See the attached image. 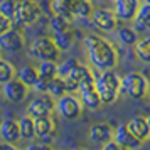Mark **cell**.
I'll return each instance as SVG.
<instances>
[{
    "label": "cell",
    "mask_w": 150,
    "mask_h": 150,
    "mask_svg": "<svg viewBox=\"0 0 150 150\" xmlns=\"http://www.w3.org/2000/svg\"><path fill=\"white\" fill-rule=\"evenodd\" d=\"M113 140L120 145V149H138V147H142V142L130 133L127 125H118L116 127Z\"/></svg>",
    "instance_id": "obj_14"
},
{
    "label": "cell",
    "mask_w": 150,
    "mask_h": 150,
    "mask_svg": "<svg viewBox=\"0 0 150 150\" xmlns=\"http://www.w3.org/2000/svg\"><path fill=\"white\" fill-rule=\"evenodd\" d=\"M143 4H147V5H150V0H142Z\"/></svg>",
    "instance_id": "obj_39"
},
{
    "label": "cell",
    "mask_w": 150,
    "mask_h": 150,
    "mask_svg": "<svg viewBox=\"0 0 150 150\" xmlns=\"http://www.w3.org/2000/svg\"><path fill=\"white\" fill-rule=\"evenodd\" d=\"M125 125H127V128L130 130V133L135 137V138H138L142 143L150 138V128H149V125H147V120H145L143 116H140V115L133 116V118H130L128 123H125Z\"/></svg>",
    "instance_id": "obj_13"
},
{
    "label": "cell",
    "mask_w": 150,
    "mask_h": 150,
    "mask_svg": "<svg viewBox=\"0 0 150 150\" xmlns=\"http://www.w3.org/2000/svg\"><path fill=\"white\" fill-rule=\"evenodd\" d=\"M14 76H15L14 66L8 61H5V59H0V84H4L5 81H8Z\"/></svg>",
    "instance_id": "obj_30"
},
{
    "label": "cell",
    "mask_w": 150,
    "mask_h": 150,
    "mask_svg": "<svg viewBox=\"0 0 150 150\" xmlns=\"http://www.w3.org/2000/svg\"><path fill=\"white\" fill-rule=\"evenodd\" d=\"M14 143H10V142H0V150H14Z\"/></svg>",
    "instance_id": "obj_37"
},
{
    "label": "cell",
    "mask_w": 150,
    "mask_h": 150,
    "mask_svg": "<svg viewBox=\"0 0 150 150\" xmlns=\"http://www.w3.org/2000/svg\"><path fill=\"white\" fill-rule=\"evenodd\" d=\"M132 22L135 24V30H138V32L150 30V5L142 2L140 7H138V12H137L135 19Z\"/></svg>",
    "instance_id": "obj_19"
},
{
    "label": "cell",
    "mask_w": 150,
    "mask_h": 150,
    "mask_svg": "<svg viewBox=\"0 0 150 150\" xmlns=\"http://www.w3.org/2000/svg\"><path fill=\"white\" fill-rule=\"evenodd\" d=\"M89 21H91V24L96 29L105 30V32H111L118 25L116 15L111 10H108V8H93V12L89 15Z\"/></svg>",
    "instance_id": "obj_10"
},
{
    "label": "cell",
    "mask_w": 150,
    "mask_h": 150,
    "mask_svg": "<svg viewBox=\"0 0 150 150\" xmlns=\"http://www.w3.org/2000/svg\"><path fill=\"white\" fill-rule=\"evenodd\" d=\"M91 12H93V5H91L89 0H76L74 7H73V12H71V17L86 21V19H89Z\"/></svg>",
    "instance_id": "obj_25"
},
{
    "label": "cell",
    "mask_w": 150,
    "mask_h": 150,
    "mask_svg": "<svg viewBox=\"0 0 150 150\" xmlns=\"http://www.w3.org/2000/svg\"><path fill=\"white\" fill-rule=\"evenodd\" d=\"M0 59H2V52H0Z\"/></svg>",
    "instance_id": "obj_40"
},
{
    "label": "cell",
    "mask_w": 150,
    "mask_h": 150,
    "mask_svg": "<svg viewBox=\"0 0 150 150\" xmlns=\"http://www.w3.org/2000/svg\"><path fill=\"white\" fill-rule=\"evenodd\" d=\"M76 93H78V96H79V100H81L84 108L98 110L101 106V100H100V96H98L96 88H95V78L91 74V68H89V71L84 74V78L79 81Z\"/></svg>",
    "instance_id": "obj_5"
},
{
    "label": "cell",
    "mask_w": 150,
    "mask_h": 150,
    "mask_svg": "<svg viewBox=\"0 0 150 150\" xmlns=\"http://www.w3.org/2000/svg\"><path fill=\"white\" fill-rule=\"evenodd\" d=\"M116 37L123 46H133L138 41V32L135 29L127 27V25H116Z\"/></svg>",
    "instance_id": "obj_21"
},
{
    "label": "cell",
    "mask_w": 150,
    "mask_h": 150,
    "mask_svg": "<svg viewBox=\"0 0 150 150\" xmlns=\"http://www.w3.org/2000/svg\"><path fill=\"white\" fill-rule=\"evenodd\" d=\"M42 14L41 5L34 0H21L15 4L14 17L10 19V25L15 29H24L25 25H32L37 22Z\"/></svg>",
    "instance_id": "obj_4"
},
{
    "label": "cell",
    "mask_w": 150,
    "mask_h": 150,
    "mask_svg": "<svg viewBox=\"0 0 150 150\" xmlns=\"http://www.w3.org/2000/svg\"><path fill=\"white\" fill-rule=\"evenodd\" d=\"M71 21H73V17H66V15H57V14H52L49 17V29L52 30V34L54 32H62V30H68L71 29Z\"/></svg>",
    "instance_id": "obj_22"
},
{
    "label": "cell",
    "mask_w": 150,
    "mask_h": 150,
    "mask_svg": "<svg viewBox=\"0 0 150 150\" xmlns=\"http://www.w3.org/2000/svg\"><path fill=\"white\" fill-rule=\"evenodd\" d=\"M74 4H76V0H49V5H51L52 14L66 15V17H71Z\"/></svg>",
    "instance_id": "obj_23"
},
{
    "label": "cell",
    "mask_w": 150,
    "mask_h": 150,
    "mask_svg": "<svg viewBox=\"0 0 150 150\" xmlns=\"http://www.w3.org/2000/svg\"><path fill=\"white\" fill-rule=\"evenodd\" d=\"M52 41H54L56 47L59 49V52H66L73 47V42H74V34H73V29L68 30H62V32H54L52 35Z\"/></svg>",
    "instance_id": "obj_20"
},
{
    "label": "cell",
    "mask_w": 150,
    "mask_h": 150,
    "mask_svg": "<svg viewBox=\"0 0 150 150\" xmlns=\"http://www.w3.org/2000/svg\"><path fill=\"white\" fill-rule=\"evenodd\" d=\"M115 2V10L113 14L116 19L122 22H132L135 19L138 7H140V0H113Z\"/></svg>",
    "instance_id": "obj_12"
},
{
    "label": "cell",
    "mask_w": 150,
    "mask_h": 150,
    "mask_svg": "<svg viewBox=\"0 0 150 150\" xmlns=\"http://www.w3.org/2000/svg\"><path fill=\"white\" fill-rule=\"evenodd\" d=\"M91 74L95 78L96 93L101 105H113L120 96V76L115 69H98L91 66Z\"/></svg>",
    "instance_id": "obj_2"
},
{
    "label": "cell",
    "mask_w": 150,
    "mask_h": 150,
    "mask_svg": "<svg viewBox=\"0 0 150 150\" xmlns=\"http://www.w3.org/2000/svg\"><path fill=\"white\" fill-rule=\"evenodd\" d=\"M49 95L52 96V98H59L66 93V86H64V79H62L61 76H54V78H51L47 83V91Z\"/></svg>",
    "instance_id": "obj_29"
},
{
    "label": "cell",
    "mask_w": 150,
    "mask_h": 150,
    "mask_svg": "<svg viewBox=\"0 0 150 150\" xmlns=\"http://www.w3.org/2000/svg\"><path fill=\"white\" fill-rule=\"evenodd\" d=\"M0 137L5 140V142L15 143L19 138H21V132H19V123L14 118H4L0 122Z\"/></svg>",
    "instance_id": "obj_16"
},
{
    "label": "cell",
    "mask_w": 150,
    "mask_h": 150,
    "mask_svg": "<svg viewBox=\"0 0 150 150\" xmlns=\"http://www.w3.org/2000/svg\"><path fill=\"white\" fill-rule=\"evenodd\" d=\"M84 47L88 52V59L93 68L98 69H115L118 64V52L115 46L98 34L84 35Z\"/></svg>",
    "instance_id": "obj_1"
},
{
    "label": "cell",
    "mask_w": 150,
    "mask_h": 150,
    "mask_svg": "<svg viewBox=\"0 0 150 150\" xmlns=\"http://www.w3.org/2000/svg\"><path fill=\"white\" fill-rule=\"evenodd\" d=\"M17 123H19L21 138H24V140H32V138H35V133H34V118H32V116L24 115Z\"/></svg>",
    "instance_id": "obj_26"
},
{
    "label": "cell",
    "mask_w": 150,
    "mask_h": 150,
    "mask_svg": "<svg viewBox=\"0 0 150 150\" xmlns=\"http://www.w3.org/2000/svg\"><path fill=\"white\" fill-rule=\"evenodd\" d=\"M89 138L91 142L95 143H105L106 140L113 138V130L110 123H95L91 128H89Z\"/></svg>",
    "instance_id": "obj_18"
},
{
    "label": "cell",
    "mask_w": 150,
    "mask_h": 150,
    "mask_svg": "<svg viewBox=\"0 0 150 150\" xmlns=\"http://www.w3.org/2000/svg\"><path fill=\"white\" fill-rule=\"evenodd\" d=\"M12 25H10V19H7V17H4V15L0 14V34L2 32H5L7 29H10Z\"/></svg>",
    "instance_id": "obj_35"
},
{
    "label": "cell",
    "mask_w": 150,
    "mask_h": 150,
    "mask_svg": "<svg viewBox=\"0 0 150 150\" xmlns=\"http://www.w3.org/2000/svg\"><path fill=\"white\" fill-rule=\"evenodd\" d=\"M76 64H79V62H78V59H74V57H68L66 61H62L61 64H57V76L64 78V76L71 71V69L74 68Z\"/></svg>",
    "instance_id": "obj_32"
},
{
    "label": "cell",
    "mask_w": 150,
    "mask_h": 150,
    "mask_svg": "<svg viewBox=\"0 0 150 150\" xmlns=\"http://www.w3.org/2000/svg\"><path fill=\"white\" fill-rule=\"evenodd\" d=\"M135 47V56L145 64H150V35L143 37V39H138V41L133 44Z\"/></svg>",
    "instance_id": "obj_24"
},
{
    "label": "cell",
    "mask_w": 150,
    "mask_h": 150,
    "mask_svg": "<svg viewBox=\"0 0 150 150\" xmlns=\"http://www.w3.org/2000/svg\"><path fill=\"white\" fill-rule=\"evenodd\" d=\"M17 78H19V79H21V81L24 83L25 86L32 88V86H34V83L37 81V78H39L37 68H34V66H24V68L19 71Z\"/></svg>",
    "instance_id": "obj_27"
},
{
    "label": "cell",
    "mask_w": 150,
    "mask_h": 150,
    "mask_svg": "<svg viewBox=\"0 0 150 150\" xmlns=\"http://www.w3.org/2000/svg\"><path fill=\"white\" fill-rule=\"evenodd\" d=\"M25 44V37L22 29H15L10 27L5 32L0 34V51H5V52H17L21 51Z\"/></svg>",
    "instance_id": "obj_9"
},
{
    "label": "cell",
    "mask_w": 150,
    "mask_h": 150,
    "mask_svg": "<svg viewBox=\"0 0 150 150\" xmlns=\"http://www.w3.org/2000/svg\"><path fill=\"white\" fill-rule=\"evenodd\" d=\"M15 0H0V14L7 19H12L15 12Z\"/></svg>",
    "instance_id": "obj_31"
},
{
    "label": "cell",
    "mask_w": 150,
    "mask_h": 150,
    "mask_svg": "<svg viewBox=\"0 0 150 150\" xmlns=\"http://www.w3.org/2000/svg\"><path fill=\"white\" fill-rule=\"evenodd\" d=\"M34 133L35 138H39L42 135H56V122L52 115L47 116H37L34 118Z\"/></svg>",
    "instance_id": "obj_17"
},
{
    "label": "cell",
    "mask_w": 150,
    "mask_h": 150,
    "mask_svg": "<svg viewBox=\"0 0 150 150\" xmlns=\"http://www.w3.org/2000/svg\"><path fill=\"white\" fill-rule=\"evenodd\" d=\"M149 91L150 83L142 73L132 71L120 79V95H127L133 100H143L149 95Z\"/></svg>",
    "instance_id": "obj_3"
},
{
    "label": "cell",
    "mask_w": 150,
    "mask_h": 150,
    "mask_svg": "<svg viewBox=\"0 0 150 150\" xmlns=\"http://www.w3.org/2000/svg\"><path fill=\"white\" fill-rule=\"evenodd\" d=\"M149 93H150V91H149Z\"/></svg>",
    "instance_id": "obj_41"
},
{
    "label": "cell",
    "mask_w": 150,
    "mask_h": 150,
    "mask_svg": "<svg viewBox=\"0 0 150 150\" xmlns=\"http://www.w3.org/2000/svg\"><path fill=\"white\" fill-rule=\"evenodd\" d=\"M37 73L39 76L46 78V79H51L57 76V62L51 61V59H44V61H39V66H37Z\"/></svg>",
    "instance_id": "obj_28"
},
{
    "label": "cell",
    "mask_w": 150,
    "mask_h": 150,
    "mask_svg": "<svg viewBox=\"0 0 150 150\" xmlns=\"http://www.w3.org/2000/svg\"><path fill=\"white\" fill-rule=\"evenodd\" d=\"M49 147H51V145H46V143H42L41 140H39V142H37V143H30V145H29L27 149H29V150H37V149H42V150H47Z\"/></svg>",
    "instance_id": "obj_36"
},
{
    "label": "cell",
    "mask_w": 150,
    "mask_h": 150,
    "mask_svg": "<svg viewBox=\"0 0 150 150\" xmlns=\"http://www.w3.org/2000/svg\"><path fill=\"white\" fill-rule=\"evenodd\" d=\"M59 54L61 52H59V49L56 47L52 37H47V35L35 37L34 41L30 42V47H29V56L37 59V61H44V59L57 61Z\"/></svg>",
    "instance_id": "obj_6"
},
{
    "label": "cell",
    "mask_w": 150,
    "mask_h": 150,
    "mask_svg": "<svg viewBox=\"0 0 150 150\" xmlns=\"http://www.w3.org/2000/svg\"><path fill=\"white\" fill-rule=\"evenodd\" d=\"M2 93L10 103H21L29 95V86H25L19 78H10L2 84Z\"/></svg>",
    "instance_id": "obj_11"
},
{
    "label": "cell",
    "mask_w": 150,
    "mask_h": 150,
    "mask_svg": "<svg viewBox=\"0 0 150 150\" xmlns=\"http://www.w3.org/2000/svg\"><path fill=\"white\" fill-rule=\"evenodd\" d=\"M88 71H89L88 66H84V64H76L74 68H73V69L68 73V74L62 78V79H64L66 91H68V93H76L79 81L84 78V74H86Z\"/></svg>",
    "instance_id": "obj_15"
},
{
    "label": "cell",
    "mask_w": 150,
    "mask_h": 150,
    "mask_svg": "<svg viewBox=\"0 0 150 150\" xmlns=\"http://www.w3.org/2000/svg\"><path fill=\"white\" fill-rule=\"evenodd\" d=\"M145 120H147V125H149V128H150V115L147 116V118H145Z\"/></svg>",
    "instance_id": "obj_38"
},
{
    "label": "cell",
    "mask_w": 150,
    "mask_h": 150,
    "mask_svg": "<svg viewBox=\"0 0 150 150\" xmlns=\"http://www.w3.org/2000/svg\"><path fill=\"white\" fill-rule=\"evenodd\" d=\"M47 83H49V79L42 78V76H39V78H37V81L34 83V86H32V88H34L37 93H46V91H47Z\"/></svg>",
    "instance_id": "obj_33"
},
{
    "label": "cell",
    "mask_w": 150,
    "mask_h": 150,
    "mask_svg": "<svg viewBox=\"0 0 150 150\" xmlns=\"http://www.w3.org/2000/svg\"><path fill=\"white\" fill-rule=\"evenodd\" d=\"M56 111L64 120H78L83 113V103L79 96L66 91L62 96L56 98Z\"/></svg>",
    "instance_id": "obj_7"
},
{
    "label": "cell",
    "mask_w": 150,
    "mask_h": 150,
    "mask_svg": "<svg viewBox=\"0 0 150 150\" xmlns=\"http://www.w3.org/2000/svg\"><path fill=\"white\" fill-rule=\"evenodd\" d=\"M56 111V100L49 93H41V96H35L27 106V115L32 118L37 116H47Z\"/></svg>",
    "instance_id": "obj_8"
},
{
    "label": "cell",
    "mask_w": 150,
    "mask_h": 150,
    "mask_svg": "<svg viewBox=\"0 0 150 150\" xmlns=\"http://www.w3.org/2000/svg\"><path fill=\"white\" fill-rule=\"evenodd\" d=\"M103 145V150H120V145L113 140V138H110V140H106L105 143H101Z\"/></svg>",
    "instance_id": "obj_34"
}]
</instances>
